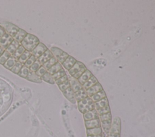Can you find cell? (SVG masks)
<instances>
[{"mask_svg":"<svg viewBox=\"0 0 155 137\" xmlns=\"http://www.w3.org/2000/svg\"><path fill=\"white\" fill-rule=\"evenodd\" d=\"M37 60V59L33 55H32V56L30 57V58L26 61V62L24 63V66H26V67L30 68V66L35 62V61Z\"/></svg>","mask_w":155,"mask_h":137,"instance_id":"obj_37","label":"cell"},{"mask_svg":"<svg viewBox=\"0 0 155 137\" xmlns=\"http://www.w3.org/2000/svg\"><path fill=\"white\" fill-rule=\"evenodd\" d=\"M87 137H103L102 135H90L87 136Z\"/></svg>","mask_w":155,"mask_h":137,"instance_id":"obj_47","label":"cell"},{"mask_svg":"<svg viewBox=\"0 0 155 137\" xmlns=\"http://www.w3.org/2000/svg\"><path fill=\"white\" fill-rule=\"evenodd\" d=\"M84 118L85 121L92 120L99 118V115L98 111L95 109L93 110L87 112L84 114Z\"/></svg>","mask_w":155,"mask_h":137,"instance_id":"obj_9","label":"cell"},{"mask_svg":"<svg viewBox=\"0 0 155 137\" xmlns=\"http://www.w3.org/2000/svg\"><path fill=\"white\" fill-rule=\"evenodd\" d=\"M59 87V88L60 89V90L63 92L65 90H66L67 88H70L71 87V83H70V82L69 80H68V79L67 80H66L65 82H64V83L60 84L58 85Z\"/></svg>","mask_w":155,"mask_h":137,"instance_id":"obj_36","label":"cell"},{"mask_svg":"<svg viewBox=\"0 0 155 137\" xmlns=\"http://www.w3.org/2000/svg\"><path fill=\"white\" fill-rule=\"evenodd\" d=\"M109 105V100H108L107 98L106 97L104 98H103V99L95 103V109L96 110H98L100 108L107 106Z\"/></svg>","mask_w":155,"mask_h":137,"instance_id":"obj_20","label":"cell"},{"mask_svg":"<svg viewBox=\"0 0 155 137\" xmlns=\"http://www.w3.org/2000/svg\"><path fill=\"white\" fill-rule=\"evenodd\" d=\"M62 93L67 100H68L71 102H72V103H75V102L76 101L75 97V93L71 87L67 88L66 90H65Z\"/></svg>","mask_w":155,"mask_h":137,"instance_id":"obj_11","label":"cell"},{"mask_svg":"<svg viewBox=\"0 0 155 137\" xmlns=\"http://www.w3.org/2000/svg\"><path fill=\"white\" fill-rule=\"evenodd\" d=\"M47 50V47L44 44L40 42L31 53L32 55H33L38 59Z\"/></svg>","mask_w":155,"mask_h":137,"instance_id":"obj_4","label":"cell"},{"mask_svg":"<svg viewBox=\"0 0 155 137\" xmlns=\"http://www.w3.org/2000/svg\"><path fill=\"white\" fill-rule=\"evenodd\" d=\"M87 136L90 135H102V129L101 127L95 128L92 129H87Z\"/></svg>","mask_w":155,"mask_h":137,"instance_id":"obj_25","label":"cell"},{"mask_svg":"<svg viewBox=\"0 0 155 137\" xmlns=\"http://www.w3.org/2000/svg\"><path fill=\"white\" fill-rule=\"evenodd\" d=\"M120 127H121V125H120V120L119 117H116L113 120V121L112 122V126H111L110 132L120 134Z\"/></svg>","mask_w":155,"mask_h":137,"instance_id":"obj_5","label":"cell"},{"mask_svg":"<svg viewBox=\"0 0 155 137\" xmlns=\"http://www.w3.org/2000/svg\"><path fill=\"white\" fill-rule=\"evenodd\" d=\"M47 72V70L46 68L42 65L40 68L39 70L36 72V74L40 77H41L43 76H44L46 73Z\"/></svg>","mask_w":155,"mask_h":137,"instance_id":"obj_42","label":"cell"},{"mask_svg":"<svg viewBox=\"0 0 155 137\" xmlns=\"http://www.w3.org/2000/svg\"><path fill=\"white\" fill-rule=\"evenodd\" d=\"M85 126L86 128H87V129L101 127V121L99 118L92 120H89V121H85Z\"/></svg>","mask_w":155,"mask_h":137,"instance_id":"obj_10","label":"cell"},{"mask_svg":"<svg viewBox=\"0 0 155 137\" xmlns=\"http://www.w3.org/2000/svg\"><path fill=\"white\" fill-rule=\"evenodd\" d=\"M11 56L12 55L8 52V51L6 50L4 52V53L1 55V56L0 57V64L4 65Z\"/></svg>","mask_w":155,"mask_h":137,"instance_id":"obj_33","label":"cell"},{"mask_svg":"<svg viewBox=\"0 0 155 137\" xmlns=\"http://www.w3.org/2000/svg\"><path fill=\"white\" fill-rule=\"evenodd\" d=\"M32 56V53L29 52V51L26 50L24 53L21 56V57L18 59V61L21 62L22 64L24 65V63L26 62V61L30 58V57Z\"/></svg>","mask_w":155,"mask_h":137,"instance_id":"obj_27","label":"cell"},{"mask_svg":"<svg viewBox=\"0 0 155 137\" xmlns=\"http://www.w3.org/2000/svg\"><path fill=\"white\" fill-rule=\"evenodd\" d=\"M26 79L29 81L36 82V83H41L42 82L41 78L39 77L36 74L35 72H32V71H30L27 77H26Z\"/></svg>","mask_w":155,"mask_h":137,"instance_id":"obj_21","label":"cell"},{"mask_svg":"<svg viewBox=\"0 0 155 137\" xmlns=\"http://www.w3.org/2000/svg\"><path fill=\"white\" fill-rule=\"evenodd\" d=\"M23 66H24L23 64H22L19 61H17V62L15 63V65L13 66V67L12 68L10 71L12 72H13V73H15V74H18V73L21 71V68H23Z\"/></svg>","mask_w":155,"mask_h":137,"instance_id":"obj_32","label":"cell"},{"mask_svg":"<svg viewBox=\"0 0 155 137\" xmlns=\"http://www.w3.org/2000/svg\"><path fill=\"white\" fill-rule=\"evenodd\" d=\"M86 68L85 65L81 62L76 61L75 64L73 66V67L71 68V70H68V73L71 74V76H73L75 74L78 73L82 70H83L84 68Z\"/></svg>","mask_w":155,"mask_h":137,"instance_id":"obj_7","label":"cell"},{"mask_svg":"<svg viewBox=\"0 0 155 137\" xmlns=\"http://www.w3.org/2000/svg\"><path fill=\"white\" fill-rule=\"evenodd\" d=\"M21 45V43L18 42V41H16L15 40H13L12 41V42L10 44V45L7 48V49L6 50L11 55H12L15 52V51L18 48V47Z\"/></svg>","mask_w":155,"mask_h":137,"instance_id":"obj_19","label":"cell"},{"mask_svg":"<svg viewBox=\"0 0 155 137\" xmlns=\"http://www.w3.org/2000/svg\"><path fill=\"white\" fill-rule=\"evenodd\" d=\"M92 76H93L92 73L90 71L87 70L82 74V76L78 79V80L79 81V82L82 85H83L86 82H87L91 78Z\"/></svg>","mask_w":155,"mask_h":137,"instance_id":"obj_17","label":"cell"},{"mask_svg":"<svg viewBox=\"0 0 155 137\" xmlns=\"http://www.w3.org/2000/svg\"><path fill=\"white\" fill-rule=\"evenodd\" d=\"M65 75H66V73H65V71L63 69H62L60 71H59L58 72H57V73L52 75V76H53L55 80H57L58 79H60L61 77H62L65 76Z\"/></svg>","mask_w":155,"mask_h":137,"instance_id":"obj_39","label":"cell"},{"mask_svg":"<svg viewBox=\"0 0 155 137\" xmlns=\"http://www.w3.org/2000/svg\"><path fill=\"white\" fill-rule=\"evenodd\" d=\"M76 62V60L72 56H69L68 57V58L64 62V63L62 65L66 70H67L68 71L71 69V68L73 67V66L75 64Z\"/></svg>","mask_w":155,"mask_h":137,"instance_id":"obj_13","label":"cell"},{"mask_svg":"<svg viewBox=\"0 0 155 137\" xmlns=\"http://www.w3.org/2000/svg\"><path fill=\"white\" fill-rule=\"evenodd\" d=\"M99 120L101 122H104V121H109L112 120V114L110 112L102 114L99 115Z\"/></svg>","mask_w":155,"mask_h":137,"instance_id":"obj_38","label":"cell"},{"mask_svg":"<svg viewBox=\"0 0 155 137\" xmlns=\"http://www.w3.org/2000/svg\"><path fill=\"white\" fill-rule=\"evenodd\" d=\"M50 51L51 53H52L54 57H55L57 59L63 53L64 51L61 50L60 48L56 47H51L50 49Z\"/></svg>","mask_w":155,"mask_h":137,"instance_id":"obj_28","label":"cell"},{"mask_svg":"<svg viewBox=\"0 0 155 137\" xmlns=\"http://www.w3.org/2000/svg\"><path fill=\"white\" fill-rule=\"evenodd\" d=\"M75 97L76 101L77 102H79V101L84 100V98H87L89 96H88V94H87L86 90H85L84 88H82L80 90H79L78 91L75 93Z\"/></svg>","mask_w":155,"mask_h":137,"instance_id":"obj_15","label":"cell"},{"mask_svg":"<svg viewBox=\"0 0 155 137\" xmlns=\"http://www.w3.org/2000/svg\"><path fill=\"white\" fill-rule=\"evenodd\" d=\"M3 27L6 31V33L9 34V35H10L13 38H14L16 33L18 32V31L20 29V28L18 26H16L15 24H13L10 23H8V22L4 23Z\"/></svg>","mask_w":155,"mask_h":137,"instance_id":"obj_3","label":"cell"},{"mask_svg":"<svg viewBox=\"0 0 155 137\" xmlns=\"http://www.w3.org/2000/svg\"><path fill=\"white\" fill-rule=\"evenodd\" d=\"M102 90H103V88H102V87L101 86V85L98 82V83L95 85L94 86H93L92 87H91L90 88H89V90H87L86 91H87L88 96L90 97L92 95H93L94 94L100 92Z\"/></svg>","mask_w":155,"mask_h":137,"instance_id":"obj_12","label":"cell"},{"mask_svg":"<svg viewBox=\"0 0 155 137\" xmlns=\"http://www.w3.org/2000/svg\"><path fill=\"white\" fill-rule=\"evenodd\" d=\"M25 51H26L25 48L21 45L18 47V48L15 51V52L12 55V56H13L15 59H16L17 60H18V59L21 57V56L24 53Z\"/></svg>","mask_w":155,"mask_h":137,"instance_id":"obj_31","label":"cell"},{"mask_svg":"<svg viewBox=\"0 0 155 137\" xmlns=\"http://www.w3.org/2000/svg\"><path fill=\"white\" fill-rule=\"evenodd\" d=\"M6 33V32L4 27L1 26H0V39H1Z\"/></svg>","mask_w":155,"mask_h":137,"instance_id":"obj_44","label":"cell"},{"mask_svg":"<svg viewBox=\"0 0 155 137\" xmlns=\"http://www.w3.org/2000/svg\"><path fill=\"white\" fill-rule=\"evenodd\" d=\"M5 51H6V49H5V48H4L3 47L0 46V57L1 56V55L4 53V52Z\"/></svg>","mask_w":155,"mask_h":137,"instance_id":"obj_46","label":"cell"},{"mask_svg":"<svg viewBox=\"0 0 155 137\" xmlns=\"http://www.w3.org/2000/svg\"><path fill=\"white\" fill-rule=\"evenodd\" d=\"M57 62H58V60L55 57H53L52 58H51L49 60H48L47 62H46L44 64H43V66L46 68L47 70H48L51 66H54Z\"/></svg>","mask_w":155,"mask_h":137,"instance_id":"obj_29","label":"cell"},{"mask_svg":"<svg viewBox=\"0 0 155 137\" xmlns=\"http://www.w3.org/2000/svg\"><path fill=\"white\" fill-rule=\"evenodd\" d=\"M18 60L15 59L12 55L10 57V58L6 61V62L3 65L5 68L7 69L11 70L12 68L13 67V66L15 65V63L17 62Z\"/></svg>","mask_w":155,"mask_h":137,"instance_id":"obj_23","label":"cell"},{"mask_svg":"<svg viewBox=\"0 0 155 137\" xmlns=\"http://www.w3.org/2000/svg\"><path fill=\"white\" fill-rule=\"evenodd\" d=\"M42 66V64L40 62V61L37 59L35 62L31 66L30 68H29L30 71H32V72H37L39 68Z\"/></svg>","mask_w":155,"mask_h":137,"instance_id":"obj_35","label":"cell"},{"mask_svg":"<svg viewBox=\"0 0 155 137\" xmlns=\"http://www.w3.org/2000/svg\"><path fill=\"white\" fill-rule=\"evenodd\" d=\"M30 70L29 68L24 65L23 66V68H21V71L18 73V76H21V77H22L23 78L26 79V77H27V76H28L29 73H30Z\"/></svg>","mask_w":155,"mask_h":137,"instance_id":"obj_34","label":"cell"},{"mask_svg":"<svg viewBox=\"0 0 155 137\" xmlns=\"http://www.w3.org/2000/svg\"><path fill=\"white\" fill-rule=\"evenodd\" d=\"M98 83V81L97 79L94 76H93L91 77V78L87 82H86L82 85V88L85 90L87 91V90H89V88H90L91 87L94 86L95 85H96Z\"/></svg>","mask_w":155,"mask_h":137,"instance_id":"obj_18","label":"cell"},{"mask_svg":"<svg viewBox=\"0 0 155 137\" xmlns=\"http://www.w3.org/2000/svg\"><path fill=\"white\" fill-rule=\"evenodd\" d=\"M62 69H63L62 66L61 65V64L60 63H59L58 62L56 64H55L54 66H51L50 69H48L47 70V72L48 73H50L51 75H54V74L57 73V72H58L59 71H60Z\"/></svg>","mask_w":155,"mask_h":137,"instance_id":"obj_22","label":"cell"},{"mask_svg":"<svg viewBox=\"0 0 155 137\" xmlns=\"http://www.w3.org/2000/svg\"><path fill=\"white\" fill-rule=\"evenodd\" d=\"M41 80H44L50 84L54 85L55 83V80H54L52 75H51L50 73L47 72L44 76H43L41 77Z\"/></svg>","mask_w":155,"mask_h":137,"instance_id":"obj_26","label":"cell"},{"mask_svg":"<svg viewBox=\"0 0 155 137\" xmlns=\"http://www.w3.org/2000/svg\"><path fill=\"white\" fill-rule=\"evenodd\" d=\"M71 83V88L72 89V90L74 91V93H76L80 90L81 89L83 88L82 85L79 82L78 79L73 77L71 76L70 79H68Z\"/></svg>","mask_w":155,"mask_h":137,"instance_id":"obj_8","label":"cell"},{"mask_svg":"<svg viewBox=\"0 0 155 137\" xmlns=\"http://www.w3.org/2000/svg\"><path fill=\"white\" fill-rule=\"evenodd\" d=\"M101 124L102 129H104V132L106 133H109L110 132L111 126H112V120L101 122Z\"/></svg>","mask_w":155,"mask_h":137,"instance_id":"obj_30","label":"cell"},{"mask_svg":"<svg viewBox=\"0 0 155 137\" xmlns=\"http://www.w3.org/2000/svg\"><path fill=\"white\" fill-rule=\"evenodd\" d=\"M107 137H120V134L109 132Z\"/></svg>","mask_w":155,"mask_h":137,"instance_id":"obj_45","label":"cell"},{"mask_svg":"<svg viewBox=\"0 0 155 137\" xmlns=\"http://www.w3.org/2000/svg\"><path fill=\"white\" fill-rule=\"evenodd\" d=\"M54 57L52 53H51L50 50H47L46 52L42 55L38 59V60L40 61V62L42 64V65L43 64H44L46 62H47L48 60H49L51 58H52Z\"/></svg>","mask_w":155,"mask_h":137,"instance_id":"obj_14","label":"cell"},{"mask_svg":"<svg viewBox=\"0 0 155 137\" xmlns=\"http://www.w3.org/2000/svg\"><path fill=\"white\" fill-rule=\"evenodd\" d=\"M68 56H69V55H68L67 53H65L64 51L63 53L57 59L58 62L59 63H60L61 64H62L64 63V62L68 58Z\"/></svg>","mask_w":155,"mask_h":137,"instance_id":"obj_41","label":"cell"},{"mask_svg":"<svg viewBox=\"0 0 155 137\" xmlns=\"http://www.w3.org/2000/svg\"><path fill=\"white\" fill-rule=\"evenodd\" d=\"M13 40L14 39L13 37L9 35V34L6 33L5 35L0 39V46L6 50Z\"/></svg>","mask_w":155,"mask_h":137,"instance_id":"obj_6","label":"cell"},{"mask_svg":"<svg viewBox=\"0 0 155 137\" xmlns=\"http://www.w3.org/2000/svg\"><path fill=\"white\" fill-rule=\"evenodd\" d=\"M78 106L79 111L84 114L90 111L95 109V102L90 97H87L78 102Z\"/></svg>","mask_w":155,"mask_h":137,"instance_id":"obj_2","label":"cell"},{"mask_svg":"<svg viewBox=\"0 0 155 137\" xmlns=\"http://www.w3.org/2000/svg\"><path fill=\"white\" fill-rule=\"evenodd\" d=\"M99 114V115H102V114H107V113H109V112H110V107H109V105L107 106H106V107H104V108H100L98 110H96Z\"/></svg>","mask_w":155,"mask_h":137,"instance_id":"obj_40","label":"cell"},{"mask_svg":"<svg viewBox=\"0 0 155 137\" xmlns=\"http://www.w3.org/2000/svg\"><path fill=\"white\" fill-rule=\"evenodd\" d=\"M106 97V94L104 92V90H102L100 92L94 94L93 95H92V97H90V98H92V100L95 103L97 102L103 98H104Z\"/></svg>","mask_w":155,"mask_h":137,"instance_id":"obj_24","label":"cell"},{"mask_svg":"<svg viewBox=\"0 0 155 137\" xmlns=\"http://www.w3.org/2000/svg\"><path fill=\"white\" fill-rule=\"evenodd\" d=\"M68 79L67 76L65 75V76H63V77H61L60 79H58L57 80H55V83H56L58 85H60V84L64 83V82H65V81L67 80Z\"/></svg>","mask_w":155,"mask_h":137,"instance_id":"obj_43","label":"cell"},{"mask_svg":"<svg viewBox=\"0 0 155 137\" xmlns=\"http://www.w3.org/2000/svg\"><path fill=\"white\" fill-rule=\"evenodd\" d=\"M27 35V33L25 30H24L21 28H20L19 30L18 31V32L16 33L15 36H14L13 39H14V40L21 43L24 40V39L26 38Z\"/></svg>","mask_w":155,"mask_h":137,"instance_id":"obj_16","label":"cell"},{"mask_svg":"<svg viewBox=\"0 0 155 137\" xmlns=\"http://www.w3.org/2000/svg\"><path fill=\"white\" fill-rule=\"evenodd\" d=\"M40 43V40L37 36L32 35V34L27 33L26 38L21 42V45L26 50L29 51V52H32Z\"/></svg>","mask_w":155,"mask_h":137,"instance_id":"obj_1","label":"cell"}]
</instances>
